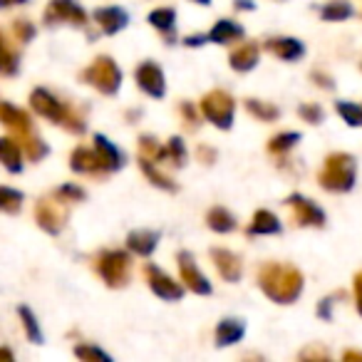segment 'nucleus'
<instances>
[{"label":"nucleus","mask_w":362,"mask_h":362,"mask_svg":"<svg viewBox=\"0 0 362 362\" xmlns=\"http://www.w3.org/2000/svg\"><path fill=\"white\" fill-rule=\"evenodd\" d=\"M261 288L276 303H293L303 291V278L291 266H266L261 271Z\"/></svg>","instance_id":"nucleus-1"},{"label":"nucleus","mask_w":362,"mask_h":362,"mask_svg":"<svg viewBox=\"0 0 362 362\" xmlns=\"http://www.w3.org/2000/svg\"><path fill=\"white\" fill-rule=\"evenodd\" d=\"M320 184L330 192H350L355 184V159L350 154H332L320 171Z\"/></svg>","instance_id":"nucleus-2"},{"label":"nucleus","mask_w":362,"mask_h":362,"mask_svg":"<svg viewBox=\"0 0 362 362\" xmlns=\"http://www.w3.org/2000/svg\"><path fill=\"white\" fill-rule=\"evenodd\" d=\"M204 117L209 122H214L221 129H228L233 122V100L226 95V92H211L209 97H204L202 102Z\"/></svg>","instance_id":"nucleus-3"},{"label":"nucleus","mask_w":362,"mask_h":362,"mask_svg":"<svg viewBox=\"0 0 362 362\" xmlns=\"http://www.w3.org/2000/svg\"><path fill=\"white\" fill-rule=\"evenodd\" d=\"M85 77L97 87V90L107 92V95H115V92L119 90V82H122V72L117 70V65L110 60V57H100V60L85 72Z\"/></svg>","instance_id":"nucleus-4"},{"label":"nucleus","mask_w":362,"mask_h":362,"mask_svg":"<svg viewBox=\"0 0 362 362\" xmlns=\"http://www.w3.org/2000/svg\"><path fill=\"white\" fill-rule=\"evenodd\" d=\"M100 273L110 286H122L129 278V256L122 251L105 253L100 261Z\"/></svg>","instance_id":"nucleus-5"},{"label":"nucleus","mask_w":362,"mask_h":362,"mask_svg":"<svg viewBox=\"0 0 362 362\" xmlns=\"http://www.w3.org/2000/svg\"><path fill=\"white\" fill-rule=\"evenodd\" d=\"M179 268H181V276H184V283H187L194 293H199V296H209V293H211V283H209L206 276L197 268L192 253H179Z\"/></svg>","instance_id":"nucleus-6"},{"label":"nucleus","mask_w":362,"mask_h":362,"mask_svg":"<svg viewBox=\"0 0 362 362\" xmlns=\"http://www.w3.org/2000/svg\"><path fill=\"white\" fill-rule=\"evenodd\" d=\"M136 82H139V87L146 95L164 97V92H166L164 72L159 70L156 62H144V65H139V70H136Z\"/></svg>","instance_id":"nucleus-7"},{"label":"nucleus","mask_w":362,"mask_h":362,"mask_svg":"<svg viewBox=\"0 0 362 362\" xmlns=\"http://www.w3.org/2000/svg\"><path fill=\"white\" fill-rule=\"evenodd\" d=\"M146 276H149L151 291L159 298H164V300H179V298L184 296V288L171 281L169 276H164L156 266H146Z\"/></svg>","instance_id":"nucleus-8"},{"label":"nucleus","mask_w":362,"mask_h":362,"mask_svg":"<svg viewBox=\"0 0 362 362\" xmlns=\"http://www.w3.org/2000/svg\"><path fill=\"white\" fill-rule=\"evenodd\" d=\"M288 204H291L293 214H296L300 226H322V223H325V214H322L310 199H303L296 194V197L288 199Z\"/></svg>","instance_id":"nucleus-9"},{"label":"nucleus","mask_w":362,"mask_h":362,"mask_svg":"<svg viewBox=\"0 0 362 362\" xmlns=\"http://www.w3.org/2000/svg\"><path fill=\"white\" fill-rule=\"evenodd\" d=\"M266 47L276 57H281V60H288V62L300 60V57L305 55V45H303L300 40H296V37H276V40H271Z\"/></svg>","instance_id":"nucleus-10"},{"label":"nucleus","mask_w":362,"mask_h":362,"mask_svg":"<svg viewBox=\"0 0 362 362\" xmlns=\"http://www.w3.org/2000/svg\"><path fill=\"white\" fill-rule=\"evenodd\" d=\"M95 18H97V23L105 28L107 35H115V33H119L122 28H127V23H129V16H127L122 8H100V11L95 13Z\"/></svg>","instance_id":"nucleus-11"},{"label":"nucleus","mask_w":362,"mask_h":362,"mask_svg":"<svg viewBox=\"0 0 362 362\" xmlns=\"http://www.w3.org/2000/svg\"><path fill=\"white\" fill-rule=\"evenodd\" d=\"M95 144H97V156H100V161H102V166L105 169H119L122 164H124V154H122L119 149H117L115 144H112L110 139H105L102 134H97L95 136Z\"/></svg>","instance_id":"nucleus-12"},{"label":"nucleus","mask_w":362,"mask_h":362,"mask_svg":"<svg viewBox=\"0 0 362 362\" xmlns=\"http://www.w3.org/2000/svg\"><path fill=\"white\" fill-rule=\"evenodd\" d=\"M238 37H243V28L238 25V23H233V21H218L216 25H214V30L206 35V40L221 42V45H228V42L238 40Z\"/></svg>","instance_id":"nucleus-13"},{"label":"nucleus","mask_w":362,"mask_h":362,"mask_svg":"<svg viewBox=\"0 0 362 362\" xmlns=\"http://www.w3.org/2000/svg\"><path fill=\"white\" fill-rule=\"evenodd\" d=\"M156 241H159V233L156 231H134L127 238V246L134 253H139V256H149L156 248Z\"/></svg>","instance_id":"nucleus-14"},{"label":"nucleus","mask_w":362,"mask_h":362,"mask_svg":"<svg viewBox=\"0 0 362 362\" xmlns=\"http://www.w3.org/2000/svg\"><path fill=\"white\" fill-rule=\"evenodd\" d=\"M243 332H246V325L241 320H221V325L216 327V345H233L241 340Z\"/></svg>","instance_id":"nucleus-15"},{"label":"nucleus","mask_w":362,"mask_h":362,"mask_svg":"<svg viewBox=\"0 0 362 362\" xmlns=\"http://www.w3.org/2000/svg\"><path fill=\"white\" fill-rule=\"evenodd\" d=\"M214 261H216L218 271H221V276L226 281H238L241 278V261L231 251H214Z\"/></svg>","instance_id":"nucleus-16"},{"label":"nucleus","mask_w":362,"mask_h":362,"mask_svg":"<svg viewBox=\"0 0 362 362\" xmlns=\"http://www.w3.org/2000/svg\"><path fill=\"white\" fill-rule=\"evenodd\" d=\"M33 105H35V110L40 112L42 117H50V119H62V105L55 100L52 95H47L45 90H37L35 95H33Z\"/></svg>","instance_id":"nucleus-17"},{"label":"nucleus","mask_w":362,"mask_h":362,"mask_svg":"<svg viewBox=\"0 0 362 362\" xmlns=\"http://www.w3.org/2000/svg\"><path fill=\"white\" fill-rule=\"evenodd\" d=\"M231 65H233V70H238V72L253 70V67L258 65V47L256 45H241L231 55Z\"/></svg>","instance_id":"nucleus-18"},{"label":"nucleus","mask_w":362,"mask_h":362,"mask_svg":"<svg viewBox=\"0 0 362 362\" xmlns=\"http://www.w3.org/2000/svg\"><path fill=\"white\" fill-rule=\"evenodd\" d=\"M149 23L156 28V30L164 33L169 40H174V23H176V13L174 8H159L149 16Z\"/></svg>","instance_id":"nucleus-19"},{"label":"nucleus","mask_w":362,"mask_h":362,"mask_svg":"<svg viewBox=\"0 0 362 362\" xmlns=\"http://www.w3.org/2000/svg\"><path fill=\"white\" fill-rule=\"evenodd\" d=\"M209 226L218 233H228L236 228V218H233L223 206H216V209H211V214H209Z\"/></svg>","instance_id":"nucleus-20"},{"label":"nucleus","mask_w":362,"mask_h":362,"mask_svg":"<svg viewBox=\"0 0 362 362\" xmlns=\"http://www.w3.org/2000/svg\"><path fill=\"white\" fill-rule=\"evenodd\" d=\"M52 16L67 18V21H75V23H85V13H82V8L77 6L75 0H55L52 3Z\"/></svg>","instance_id":"nucleus-21"},{"label":"nucleus","mask_w":362,"mask_h":362,"mask_svg":"<svg viewBox=\"0 0 362 362\" xmlns=\"http://www.w3.org/2000/svg\"><path fill=\"white\" fill-rule=\"evenodd\" d=\"M281 231V221L276 218V214L271 211H258L253 216L251 233H278Z\"/></svg>","instance_id":"nucleus-22"},{"label":"nucleus","mask_w":362,"mask_h":362,"mask_svg":"<svg viewBox=\"0 0 362 362\" xmlns=\"http://www.w3.org/2000/svg\"><path fill=\"white\" fill-rule=\"evenodd\" d=\"M102 161L97 156V151H87V149H77L72 156V169L75 171H95L100 169Z\"/></svg>","instance_id":"nucleus-23"},{"label":"nucleus","mask_w":362,"mask_h":362,"mask_svg":"<svg viewBox=\"0 0 362 362\" xmlns=\"http://www.w3.org/2000/svg\"><path fill=\"white\" fill-rule=\"evenodd\" d=\"M337 115L350 127H362V107L355 102H337Z\"/></svg>","instance_id":"nucleus-24"},{"label":"nucleus","mask_w":362,"mask_h":362,"mask_svg":"<svg viewBox=\"0 0 362 362\" xmlns=\"http://www.w3.org/2000/svg\"><path fill=\"white\" fill-rule=\"evenodd\" d=\"M0 159L6 161L11 171H21V151H18V146L13 141L0 139Z\"/></svg>","instance_id":"nucleus-25"},{"label":"nucleus","mask_w":362,"mask_h":362,"mask_svg":"<svg viewBox=\"0 0 362 362\" xmlns=\"http://www.w3.org/2000/svg\"><path fill=\"white\" fill-rule=\"evenodd\" d=\"M320 16L325 18V21H345V18L352 16V6L350 3H342V0H335V3L322 8Z\"/></svg>","instance_id":"nucleus-26"},{"label":"nucleus","mask_w":362,"mask_h":362,"mask_svg":"<svg viewBox=\"0 0 362 362\" xmlns=\"http://www.w3.org/2000/svg\"><path fill=\"white\" fill-rule=\"evenodd\" d=\"M141 169H144V174L149 176V179L154 181V184H156L159 189H169V192H174V189H176V187H174V181H171L169 176H161L159 171L154 169V164H151V161L146 159V156H141Z\"/></svg>","instance_id":"nucleus-27"},{"label":"nucleus","mask_w":362,"mask_h":362,"mask_svg":"<svg viewBox=\"0 0 362 362\" xmlns=\"http://www.w3.org/2000/svg\"><path fill=\"white\" fill-rule=\"evenodd\" d=\"M164 156H166V159L174 161L176 166H181L184 161H187V149H184V141H181L179 136L169 139V144L164 146Z\"/></svg>","instance_id":"nucleus-28"},{"label":"nucleus","mask_w":362,"mask_h":362,"mask_svg":"<svg viewBox=\"0 0 362 362\" xmlns=\"http://www.w3.org/2000/svg\"><path fill=\"white\" fill-rule=\"evenodd\" d=\"M246 107H248V112H251V115L258 117V119H276V117H278L276 107L263 105V102H258V100H248Z\"/></svg>","instance_id":"nucleus-29"},{"label":"nucleus","mask_w":362,"mask_h":362,"mask_svg":"<svg viewBox=\"0 0 362 362\" xmlns=\"http://www.w3.org/2000/svg\"><path fill=\"white\" fill-rule=\"evenodd\" d=\"M300 141V134H296V132H288V134H278L271 139V151H288L293 144H298Z\"/></svg>","instance_id":"nucleus-30"},{"label":"nucleus","mask_w":362,"mask_h":362,"mask_svg":"<svg viewBox=\"0 0 362 362\" xmlns=\"http://www.w3.org/2000/svg\"><path fill=\"white\" fill-rule=\"evenodd\" d=\"M23 202V194L13 192V189H0V209H8V211H16Z\"/></svg>","instance_id":"nucleus-31"},{"label":"nucleus","mask_w":362,"mask_h":362,"mask_svg":"<svg viewBox=\"0 0 362 362\" xmlns=\"http://www.w3.org/2000/svg\"><path fill=\"white\" fill-rule=\"evenodd\" d=\"M21 315H23V320H25V330H28V335H30V340L33 342H42L40 327H37V322H35V317H33V313L28 310V308H21Z\"/></svg>","instance_id":"nucleus-32"},{"label":"nucleus","mask_w":362,"mask_h":362,"mask_svg":"<svg viewBox=\"0 0 362 362\" xmlns=\"http://www.w3.org/2000/svg\"><path fill=\"white\" fill-rule=\"evenodd\" d=\"M300 117L310 122V124H317V122L322 119V110L317 105H305V107H300Z\"/></svg>","instance_id":"nucleus-33"},{"label":"nucleus","mask_w":362,"mask_h":362,"mask_svg":"<svg viewBox=\"0 0 362 362\" xmlns=\"http://www.w3.org/2000/svg\"><path fill=\"white\" fill-rule=\"evenodd\" d=\"M77 355H80V357H95V360H107V362L112 360L107 352L97 350V347H77Z\"/></svg>","instance_id":"nucleus-34"},{"label":"nucleus","mask_w":362,"mask_h":362,"mask_svg":"<svg viewBox=\"0 0 362 362\" xmlns=\"http://www.w3.org/2000/svg\"><path fill=\"white\" fill-rule=\"evenodd\" d=\"M184 42H187L189 47H199V45H202V42H206V35H194V37H187V40H184Z\"/></svg>","instance_id":"nucleus-35"},{"label":"nucleus","mask_w":362,"mask_h":362,"mask_svg":"<svg viewBox=\"0 0 362 362\" xmlns=\"http://www.w3.org/2000/svg\"><path fill=\"white\" fill-rule=\"evenodd\" d=\"M357 308H360V313H362V273L357 276Z\"/></svg>","instance_id":"nucleus-36"},{"label":"nucleus","mask_w":362,"mask_h":362,"mask_svg":"<svg viewBox=\"0 0 362 362\" xmlns=\"http://www.w3.org/2000/svg\"><path fill=\"white\" fill-rule=\"evenodd\" d=\"M236 8L238 11H253V3L251 0H236Z\"/></svg>","instance_id":"nucleus-37"},{"label":"nucleus","mask_w":362,"mask_h":362,"mask_svg":"<svg viewBox=\"0 0 362 362\" xmlns=\"http://www.w3.org/2000/svg\"><path fill=\"white\" fill-rule=\"evenodd\" d=\"M6 60H8V52H6V47H3V42H0V67L6 65Z\"/></svg>","instance_id":"nucleus-38"},{"label":"nucleus","mask_w":362,"mask_h":362,"mask_svg":"<svg viewBox=\"0 0 362 362\" xmlns=\"http://www.w3.org/2000/svg\"><path fill=\"white\" fill-rule=\"evenodd\" d=\"M197 3H204V6H209V3H211V0H197Z\"/></svg>","instance_id":"nucleus-39"}]
</instances>
